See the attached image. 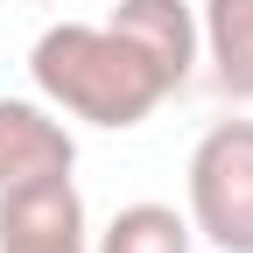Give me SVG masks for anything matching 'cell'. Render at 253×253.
Returning <instances> with one entry per match:
<instances>
[{
	"mask_svg": "<svg viewBox=\"0 0 253 253\" xmlns=\"http://www.w3.org/2000/svg\"><path fill=\"white\" fill-rule=\"evenodd\" d=\"M28 78H36L42 106L71 113L84 126H113V134L141 126L169 99L162 78L148 71V56L113 21H56V28H42L36 49H28Z\"/></svg>",
	"mask_w": 253,
	"mask_h": 253,
	"instance_id": "6da1fadb",
	"label": "cell"
},
{
	"mask_svg": "<svg viewBox=\"0 0 253 253\" xmlns=\"http://www.w3.org/2000/svg\"><path fill=\"white\" fill-rule=\"evenodd\" d=\"M190 232L218 253H253V120H218L190 148Z\"/></svg>",
	"mask_w": 253,
	"mask_h": 253,
	"instance_id": "7a4b0ae2",
	"label": "cell"
},
{
	"mask_svg": "<svg viewBox=\"0 0 253 253\" xmlns=\"http://www.w3.org/2000/svg\"><path fill=\"white\" fill-rule=\"evenodd\" d=\"M84 246V197L71 176H28L0 190V253H71Z\"/></svg>",
	"mask_w": 253,
	"mask_h": 253,
	"instance_id": "3957f363",
	"label": "cell"
},
{
	"mask_svg": "<svg viewBox=\"0 0 253 253\" xmlns=\"http://www.w3.org/2000/svg\"><path fill=\"white\" fill-rule=\"evenodd\" d=\"M113 28L148 56V71L162 78V91H183L190 78H197V63H204L197 7H190V0H120Z\"/></svg>",
	"mask_w": 253,
	"mask_h": 253,
	"instance_id": "277c9868",
	"label": "cell"
},
{
	"mask_svg": "<svg viewBox=\"0 0 253 253\" xmlns=\"http://www.w3.org/2000/svg\"><path fill=\"white\" fill-rule=\"evenodd\" d=\"M78 141L56 120V106L36 99H0V190H14L28 176H71Z\"/></svg>",
	"mask_w": 253,
	"mask_h": 253,
	"instance_id": "5b68a950",
	"label": "cell"
},
{
	"mask_svg": "<svg viewBox=\"0 0 253 253\" xmlns=\"http://www.w3.org/2000/svg\"><path fill=\"white\" fill-rule=\"evenodd\" d=\"M197 42H204V63H211V84L232 106H253V0H204Z\"/></svg>",
	"mask_w": 253,
	"mask_h": 253,
	"instance_id": "8992f818",
	"label": "cell"
},
{
	"mask_svg": "<svg viewBox=\"0 0 253 253\" xmlns=\"http://www.w3.org/2000/svg\"><path fill=\"white\" fill-rule=\"evenodd\" d=\"M197 232L176 204H120L99 232V253H190Z\"/></svg>",
	"mask_w": 253,
	"mask_h": 253,
	"instance_id": "52a82bcc",
	"label": "cell"
},
{
	"mask_svg": "<svg viewBox=\"0 0 253 253\" xmlns=\"http://www.w3.org/2000/svg\"><path fill=\"white\" fill-rule=\"evenodd\" d=\"M71 253H84V246H71Z\"/></svg>",
	"mask_w": 253,
	"mask_h": 253,
	"instance_id": "ba28073f",
	"label": "cell"
},
{
	"mask_svg": "<svg viewBox=\"0 0 253 253\" xmlns=\"http://www.w3.org/2000/svg\"><path fill=\"white\" fill-rule=\"evenodd\" d=\"M36 7H42V0H36Z\"/></svg>",
	"mask_w": 253,
	"mask_h": 253,
	"instance_id": "9c48e42d",
	"label": "cell"
}]
</instances>
